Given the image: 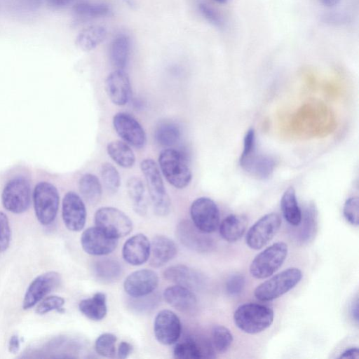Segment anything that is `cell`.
<instances>
[{
	"mask_svg": "<svg viewBox=\"0 0 359 359\" xmlns=\"http://www.w3.org/2000/svg\"><path fill=\"white\" fill-rule=\"evenodd\" d=\"M181 132L179 126L170 121H163L156 126L154 136L156 142L163 147H171L180 140Z\"/></svg>",
	"mask_w": 359,
	"mask_h": 359,
	"instance_id": "836d02e7",
	"label": "cell"
},
{
	"mask_svg": "<svg viewBox=\"0 0 359 359\" xmlns=\"http://www.w3.org/2000/svg\"><path fill=\"white\" fill-rule=\"evenodd\" d=\"M44 0H4L6 8L17 15H29L38 11Z\"/></svg>",
	"mask_w": 359,
	"mask_h": 359,
	"instance_id": "d590c367",
	"label": "cell"
},
{
	"mask_svg": "<svg viewBox=\"0 0 359 359\" xmlns=\"http://www.w3.org/2000/svg\"><path fill=\"white\" fill-rule=\"evenodd\" d=\"M190 215L193 224L204 233H212L219 225V210L210 198L200 197L194 200L190 207Z\"/></svg>",
	"mask_w": 359,
	"mask_h": 359,
	"instance_id": "8fae6325",
	"label": "cell"
},
{
	"mask_svg": "<svg viewBox=\"0 0 359 359\" xmlns=\"http://www.w3.org/2000/svg\"><path fill=\"white\" fill-rule=\"evenodd\" d=\"M239 165L245 172L259 180L269 179L273 172L276 162L272 157L257 152L253 128L249 129L244 137Z\"/></svg>",
	"mask_w": 359,
	"mask_h": 359,
	"instance_id": "6da1fadb",
	"label": "cell"
},
{
	"mask_svg": "<svg viewBox=\"0 0 359 359\" xmlns=\"http://www.w3.org/2000/svg\"><path fill=\"white\" fill-rule=\"evenodd\" d=\"M211 341L203 337L189 336L175 344L173 355L177 359H201L215 358Z\"/></svg>",
	"mask_w": 359,
	"mask_h": 359,
	"instance_id": "e0dca14e",
	"label": "cell"
},
{
	"mask_svg": "<svg viewBox=\"0 0 359 359\" xmlns=\"http://www.w3.org/2000/svg\"><path fill=\"white\" fill-rule=\"evenodd\" d=\"M31 184L29 180L18 176L9 180L1 193V202L8 211L20 214L25 212L31 203Z\"/></svg>",
	"mask_w": 359,
	"mask_h": 359,
	"instance_id": "ba28073f",
	"label": "cell"
},
{
	"mask_svg": "<svg viewBox=\"0 0 359 359\" xmlns=\"http://www.w3.org/2000/svg\"><path fill=\"white\" fill-rule=\"evenodd\" d=\"M198 7L200 13L207 21L217 27L223 26V18L215 9L203 2L199 3Z\"/></svg>",
	"mask_w": 359,
	"mask_h": 359,
	"instance_id": "ee69618b",
	"label": "cell"
},
{
	"mask_svg": "<svg viewBox=\"0 0 359 359\" xmlns=\"http://www.w3.org/2000/svg\"><path fill=\"white\" fill-rule=\"evenodd\" d=\"M60 282L61 276L55 271H48L38 276L27 287L22 301L23 309L33 307L56 288Z\"/></svg>",
	"mask_w": 359,
	"mask_h": 359,
	"instance_id": "4fadbf2b",
	"label": "cell"
},
{
	"mask_svg": "<svg viewBox=\"0 0 359 359\" xmlns=\"http://www.w3.org/2000/svg\"><path fill=\"white\" fill-rule=\"evenodd\" d=\"M112 122L114 130L123 142L137 149L145 145V131L132 115L126 112H118L114 116Z\"/></svg>",
	"mask_w": 359,
	"mask_h": 359,
	"instance_id": "7c38bea8",
	"label": "cell"
},
{
	"mask_svg": "<svg viewBox=\"0 0 359 359\" xmlns=\"http://www.w3.org/2000/svg\"><path fill=\"white\" fill-rule=\"evenodd\" d=\"M287 245L277 242L267 247L254 258L250 273L255 278L264 279L273 275L283 264L287 255Z\"/></svg>",
	"mask_w": 359,
	"mask_h": 359,
	"instance_id": "52a82bcc",
	"label": "cell"
},
{
	"mask_svg": "<svg viewBox=\"0 0 359 359\" xmlns=\"http://www.w3.org/2000/svg\"><path fill=\"white\" fill-rule=\"evenodd\" d=\"M140 169L146 180L154 212L158 216L167 215L170 211L171 201L158 165L153 159L145 158L140 163Z\"/></svg>",
	"mask_w": 359,
	"mask_h": 359,
	"instance_id": "277c9868",
	"label": "cell"
},
{
	"mask_svg": "<svg viewBox=\"0 0 359 359\" xmlns=\"http://www.w3.org/2000/svg\"><path fill=\"white\" fill-rule=\"evenodd\" d=\"M79 190L82 198L91 205L97 203L102 194V187L100 180L91 173H86L80 177Z\"/></svg>",
	"mask_w": 359,
	"mask_h": 359,
	"instance_id": "1f68e13d",
	"label": "cell"
},
{
	"mask_svg": "<svg viewBox=\"0 0 359 359\" xmlns=\"http://www.w3.org/2000/svg\"><path fill=\"white\" fill-rule=\"evenodd\" d=\"M74 0H44V2L51 8L59 9L71 4Z\"/></svg>",
	"mask_w": 359,
	"mask_h": 359,
	"instance_id": "7dc6e473",
	"label": "cell"
},
{
	"mask_svg": "<svg viewBox=\"0 0 359 359\" xmlns=\"http://www.w3.org/2000/svg\"><path fill=\"white\" fill-rule=\"evenodd\" d=\"M215 1L219 3V4H226L229 0H214Z\"/></svg>",
	"mask_w": 359,
	"mask_h": 359,
	"instance_id": "f5cc1de1",
	"label": "cell"
},
{
	"mask_svg": "<svg viewBox=\"0 0 359 359\" xmlns=\"http://www.w3.org/2000/svg\"><path fill=\"white\" fill-rule=\"evenodd\" d=\"M126 189L135 212L144 215L147 210V201L142 179L135 176L130 177L126 183Z\"/></svg>",
	"mask_w": 359,
	"mask_h": 359,
	"instance_id": "f546056e",
	"label": "cell"
},
{
	"mask_svg": "<svg viewBox=\"0 0 359 359\" xmlns=\"http://www.w3.org/2000/svg\"><path fill=\"white\" fill-rule=\"evenodd\" d=\"M105 87L109 98L114 104L123 106L129 101L131 85L129 76L123 69L111 72L106 79Z\"/></svg>",
	"mask_w": 359,
	"mask_h": 359,
	"instance_id": "ffe728a7",
	"label": "cell"
},
{
	"mask_svg": "<svg viewBox=\"0 0 359 359\" xmlns=\"http://www.w3.org/2000/svg\"><path fill=\"white\" fill-rule=\"evenodd\" d=\"M158 285L157 273L150 269H140L131 273L125 279L126 292L133 298L144 297L151 294Z\"/></svg>",
	"mask_w": 359,
	"mask_h": 359,
	"instance_id": "ac0fdd59",
	"label": "cell"
},
{
	"mask_svg": "<svg viewBox=\"0 0 359 359\" xmlns=\"http://www.w3.org/2000/svg\"><path fill=\"white\" fill-rule=\"evenodd\" d=\"M317 210L313 203H309L304 213L301 232L302 241H307L315 234L316 229Z\"/></svg>",
	"mask_w": 359,
	"mask_h": 359,
	"instance_id": "f35d334b",
	"label": "cell"
},
{
	"mask_svg": "<svg viewBox=\"0 0 359 359\" xmlns=\"http://www.w3.org/2000/svg\"><path fill=\"white\" fill-rule=\"evenodd\" d=\"M302 273L297 268L285 269L259 284L254 294L260 301L277 299L294 288L301 280Z\"/></svg>",
	"mask_w": 359,
	"mask_h": 359,
	"instance_id": "5b68a950",
	"label": "cell"
},
{
	"mask_svg": "<svg viewBox=\"0 0 359 359\" xmlns=\"http://www.w3.org/2000/svg\"><path fill=\"white\" fill-rule=\"evenodd\" d=\"M93 272L100 282L111 283L116 281L121 277L122 268L118 261L104 258L95 262Z\"/></svg>",
	"mask_w": 359,
	"mask_h": 359,
	"instance_id": "4dcf8cb0",
	"label": "cell"
},
{
	"mask_svg": "<svg viewBox=\"0 0 359 359\" xmlns=\"http://www.w3.org/2000/svg\"><path fill=\"white\" fill-rule=\"evenodd\" d=\"M321 4L327 7H333L337 5L341 0H318Z\"/></svg>",
	"mask_w": 359,
	"mask_h": 359,
	"instance_id": "816d5d0a",
	"label": "cell"
},
{
	"mask_svg": "<svg viewBox=\"0 0 359 359\" xmlns=\"http://www.w3.org/2000/svg\"><path fill=\"white\" fill-rule=\"evenodd\" d=\"M132 351V346L127 341H121L118 348V357L121 359L128 358Z\"/></svg>",
	"mask_w": 359,
	"mask_h": 359,
	"instance_id": "bcb514c9",
	"label": "cell"
},
{
	"mask_svg": "<svg viewBox=\"0 0 359 359\" xmlns=\"http://www.w3.org/2000/svg\"><path fill=\"white\" fill-rule=\"evenodd\" d=\"M79 309L86 317L92 320H102L107 312L105 294L97 292L93 297L81 300Z\"/></svg>",
	"mask_w": 359,
	"mask_h": 359,
	"instance_id": "d4e9b609",
	"label": "cell"
},
{
	"mask_svg": "<svg viewBox=\"0 0 359 359\" xmlns=\"http://www.w3.org/2000/svg\"><path fill=\"white\" fill-rule=\"evenodd\" d=\"M280 208L284 218L290 224L294 226L300 224L302 213L292 187H288L284 191L280 199Z\"/></svg>",
	"mask_w": 359,
	"mask_h": 359,
	"instance_id": "4316f807",
	"label": "cell"
},
{
	"mask_svg": "<svg viewBox=\"0 0 359 359\" xmlns=\"http://www.w3.org/2000/svg\"><path fill=\"white\" fill-rule=\"evenodd\" d=\"M34 212L43 225L50 224L55 219L59 208L60 196L57 188L48 182H39L32 194Z\"/></svg>",
	"mask_w": 359,
	"mask_h": 359,
	"instance_id": "8992f818",
	"label": "cell"
},
{
	"mask_svg": "<svg viewBox=\"0 0 359 359\" xmlns=\"http://www.w3.org/2000/svg\"><path fill=\"white\" fill-rule=\"evenodd\" d=\"M11 229L7 216L0 211V252L5 251L11 241Z\"/></svg>",
	"mask_w": 359,
	"mask_h": 359,
	"instance_id": "f6af8a7d",
	"label": "cell"
},
{
	"mask_svg": "<svg viewBox=\"0 0 359 359\" xmlns=\"http://www.w3.org/2000/svg\"><path fill=\"white\" fill-rule=\"evenodd\" d=\"M158 167L166 180L177 189H184L191 181L192 172L187 157L179 150L163 149L158 156Z\"/></svg>",
	"mask_w": 359,
	"mask_h": 359,
	"instance_id": "7a4b0ae2",
	"label": "cell"
},
{
	"mask_svg": "<svg viewBox=\"0 0 359 359\" xmlns=\"http://www.w3.org/2000/svg\"><path fill=\"white\" fill-rule=\"evenodd\" d=\"M20 347V339L17 334L11 337L8 342V351L11 353H16Z\"/></svg>",
	"mask_w": 359,
	"mask_h": 359,
	"instance_id": "c3c4849f",
	"label": "cell"
},
{
	"mask_svg": "<svg viewBox=\"0 0 359 359\" xmlns=\"http://www.w3.org/2000/svg\"><path fill=\"white\" fill-rule=\"evenodd\" d=\"M130 51V41L128 36H117L111 44L110 60L117 69H123L126 66Z\"/></svg>",
	"mask_w": 359,
	"mask_h": 359,
	"instance_id": "d6a6232c",
	"label": "cell"
},
{
	"mask_svg": "<svg viewBox=\"0 0 359 359\" xmlns=\"http://www.w3.org/2000/svg\"><path fill=\"white\" fill-rule=\"evenodd\" d=\"M359 351L358 347H350L344 351L339 355V358H358Z\"/></svg>",
	"mask_w": 359,
	"mask_h": 359,
	"instance_id": "681fc988",
	"label": "cell"
},
{
	"mask_svg": "<svg viewBox=\"0 0 359 359\" xmlns=\"http://www.w3.org/2000/svg\"><path fill=\"white\" fill-rule=\"evenodd\" d=\"M351 313L357 323L358 322V300L353 302L352 306L351 307Z\"/></svg>",
	"mask_w": 359,
	"mask_h": 359,
	"instance_id": "f907efd6",
	"label": "cell"
},
{
	"mask_svg": "<svg viewBox=\"0 0 359 359\" xmlns=\"http://www.w3.org/2000/svg\"><path fill=\"white\" fill-rule=\"evenodd\" d=\"M150 241L143 233L129 238L122 249L123 259L129 264L139 266L144 264L149 257Z\"/></svg>",
	"mask_w": 359,
	"mask_h": 359,
	"instance_id": "44dd1931",
	"label": "cell"
},
{
	"mask_svg": "<svg viewBox=\"0 0 359 359\" xmlns=\"http://www.w3.org/2000/svg\"><path fill=\"white\" fill-rule=\"evenodd\" d=\"M248 221L244 216L229 215L219 224V233L227 242H236L243 236Z\"/></svg>",
	"mask_w": 359,
	"mask_h": 359,
	"instance_id": "484cf974",
	"label": "cell"
},
{
	"mask_svg": "<svg viewBox=\"0 0 359 359\" xmlns=\"http://www.w3.org/2000/svg\"><path fill=\"white\" fill-rule=\"evenodd\" d=\"M176 237L180 243L186 248L197 251L205 252L211 247V240L199 230L192 222L181 220L176 226Z\"/></svg>",
	"mask_w": 359,
	"mask_h": 359,
	"instance_id": "d6986e66",
	"label": "cell"
},
{
	"mask_svg": "<svg viewBox=\"0 0 359 359\" xmlns=\"http://www.w3.org/2000/svg\"><path fill=\"white\" fill-rule=\"evenodd\" d=\"M273 309L266 305L246 303L240 305L233 313L235 325L248 334L259 333L271 326L273 321Z\"/></svg>",
	"mask_w": 359,
	"mask_h": 359,
	"instance_id": "3957f363",
	"label": "cell"
},
{
	"mask_svg": "<svg viewBox=\"0 0 359 359\" xmlns=\"http://www.w3.org/2000/svg\"><path fill=\"white\" fill-rule=\"evenodd\" d=\"M73 11L79 17L99 18L108 15L110 8L104 3L79 1L74 6Z\"/></svg>",
	"mask_w": 359,
	"mask_h": 359,
	"instance_id": "e575fe53",
	"label": "cell"
},
{
	"mask_svg": "<svg viewBox=\"0 0 359 359\" xmlns=\"http://www.w3.org/2000/svg\"><path fill=\"white\" fill-rule=\"evenodd\" d=\"M245 285L244 276L239 273L231 274L226 282V291L232 297H236L241 294Z\"/></svg>",
	"mask_w": 359,
	"mask_h": 359,
	"instance_id": "7bdbcfd3",
	"label": "cell"
},
{
	"mask_svg": "<svg viewBox=\"0 0 359 359\" xmlns=\"http://www.w3.org/2000/svg\"><path fill=\"white\" fill-rule=\"evenodd\" d=\"M154 332L157 341L163 345L175 344L180 337L182 324L172 311L162 310L155 317Z\"/></svg>",
	"mask_w": 359,
	"mask_h": 359,
	"instance_id": "5bb4252c",
	"label": "cell"
},
{
	"mask_svg": "<svg viewBox=\"0 0 359 359\" xmlns=\"http://www.w3.org/2000/svg\"><path fill=\"white\" fill-rule=\"evenodd\" d=\"M211 343L215 351L225 353L233 342V335L231 331L223 325H215L212 329Z\"/></svg>",
	"mask_w": 359,
	"mask_h": 359,
	"instance_id": "74e56055",
	"label": "cell"
},
{
	"mask_svg": "<svg viewBox=\"0 0 359 359\" xmlns=\"http://www.w3.org/2000/svg\"><path fill=\"white\" fill-rule=\"evenodd\" d=\"M107 151L109 156L123 168H130L135 163V155L130 145L125 142L114 140L109 142Z\"/></svg>",
	"mask_w": 359,
	"mask_h": 359,
	"instance_id": "83f0119b",
	"label": "cell"
},
{
	"mask_svg": "<svg viewBox=\"0 0 359 359\" xmlns=\"http://www.w3.org/2000/svg\"><path fill=\"white\" fill-rule=\"evenodd\" d=\"M163 297L170 306L184 313L191 312L197 304L196 297L194 292L179 285L167 287L163 292Z\"/></svg>",
	"mask_w": 359,
	"mask_h": 359,
	"instance_id": "603a6c76",
	"label": "cell"
},
{
	"mask_svg": "<svg viewBox=\"0 0 359 359\" xmlns=\"http://www.w3.org/2000/svg\"><path fill=\"white\" fill-rule=\"evenodd\" d=\"M343 214L347 222L351 224L358 226L359 222V200L353 196L348 198L344 205Z\"/></svg>",
	"mask_w": 359,
	"mask_h": 359,
	"instance_id": "b9f144b4",
	"label": "cell"
},
{
	"mask_svg": "<svg viewBox=\"0 0 359 359\" xmlns=\"http://www.w3.org/2000/svg\"><path fill=\"white\" fill-rule=\"evenodd\" d=\"M95 226L110 236L119 238L128 235L133 222L123 211L114 207H102L95 214Z\"/></svg>",
	"mask_w": 359,
	"mask_h": 359,
	"instance_id": "9c48e42d",
	"label": "cell"
},
{
	"mask_svg": "<svg viewBox=\"0 0 359 359\" xmlns=\"http://www.w3.org/2000/svg\"><path fill=\"white\" fill-rule=\"evenodd\" d=\"M62 217L66 227L72 231H79L85 226L86 209L83 199L74 191H68L62 203Z\"/></svg>",
	"mask_w": 359,
	"mask_h": 359,
	"instance_id": "9a60e30c",
	"label": "cell"
},
{
	"mask_svg": "<svg viewBox=\"0 0 359 359\" xmlns=\"http://www.w3.org/2000/svg\"><path fill=\"white\" fill-rule=\"evenodd\" d=\"M281 225V218L276 212L268 213L259 218L248 230L245 241L252 250L265 246L276 234Z\"/></svg>",
	"mask_w": 359,
	"mask_h": 359,
	"instance_id": "30bf717a",
	"label": "cell"
},
{
	"mask_svg": "<svg viewBox=\"0 0 359 359\" xmlns=\"http://www.w3.org/2000/svg\"><path fill=\"white\" fill-rule=\"evenodd\" d=\"M163 277L168 281L190 290L199 287L201 282L198 272L182 264L169 266L163 271Z\"/></svg>",
	"mask_w": 359,
	"mask_h": 359,
	"instance_id": "cb8c5ba5",
	"label": "cell"
},
{
	"mask_svg": "<svg viewBox=\"0 0 359 359\" xmlns=\"http://www.w3.org/2000/svg\"><path fill=\"white\" fill-rule=\"evenodd\" d=\"M177 252L175 243L168 237L158 235L150 243L149 264L158 268L172 259Z\"/></svg>",
	"mask_w": 359,
	"mask_h": 359,
	"instance_id": "7402d4cb",
	"label": "cell"
},
{
	"mask_svg": "<svg viewBox=\"0 0 359 359\" xmlns=\"http://www.w3.org/2000/svg\"><path fill=\"white\" fill-rule=\"evenodd\" d=\"M40 302L36 309V313L39 315H43L55 310L62 312L65 304V299L55 295L43 298Z\"/></svg>",
	"mask_w": 359,
	"mask_h": 359,
	"instance_id": "60d3db41",
	"label": "cell"
},
{
	"mask_svg": "<svg viewBox=\"0 0 359 359\" xmlns=\"http://www.w3.org/2000/svg\"><path fill=\"white\" fill-rule=\"evenodd\" d=\"M107 30L102 26H90L81 30L76 36L75 43L84 51H89L99 46L107 37Z\"/></svg>",
	"mask_w": 359,
	"mask_h": 359,
	"instance_id": "f1b7e54d",
	"label": "cell"
},
{
	"mask_svg": "<svg viewBox=\"0 0 359 359\" xmlns=\"http://www.w3.org/2000/svg\"><path fill=\"white\" fill-rule=\"evenodd\" d=\"M81 244L86 253L95 256H103L116 249L118 239L110 236L95 226L88 228L82 233Z\"/></svg>",
	"mask_w": 359,
	"mask_h": 359,
	"instance_id": "2e32d148",
	"label": "cell"
},
{
	"mask_svg": "<svg viewBox=\"0 0 359 359\" xmlns=\"http://www.w3.org/2000/svg\"><path fill=\"white\" fill-rule=\"evenodd\" d=\"M100 176L106 190L116 194L121 185V177L117 169L109 163H104L100 167Z\"/></svg>",
	"mask_w": 359,
	"mask_h": 359,
	"instance_id": "8d00e7d4",
	"label": "cell"
},
{
	"mask_svg": "<svg viewBox=\"0 0 359 359\" xmlns=\"http://www.w3.org/2000/svg\"><path fill=\"white\" fill-rule=\"evenodd\" d=\"M116 337L111 333L100 334L95 342V349L99 355L105 358H114Z\"/></svg>",
	"mask_w": 359,
	"mask_h": 359,
	"instance_id": "ab89813d",
	"label": "cell"
}]
</instances>
